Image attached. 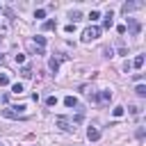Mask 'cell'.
Returning <instances> with one entry per match:
<instances>
[{
	"mask_svg": "<svg viewBox=\"0 0 146 146\" xmlns=\"http://www.w3.org/2000/svg\"><path fill=\"white\" fill-rule=\"evenodd\" d=\"M0 59H2V55H0Z\"/></svg>",
	"mask_w": 146,
	"mask_h": 146,
	"instance_id": "obj_26",
	"label": "cell"
},
{
	"mask_svg": "<svg viewBox=\"0 0 146 146\" xmlns=\"http://www.w3.org/2000/svg\"><path fill=\"white\" fill-rule=\"evenodd\" d=\"M64 105H66V107H75V105H78L75 96H66V98H64Z\"/></svg>",
	"mask_w": 146,
	"mask_h": 146,
	"instance_id": "obj_9",
	"label": "cell"
},
{
	"mask_svg": "<svg viewBox=\"0 0 146 146\" xmlns=\"http://www.w3.org/2000/svg\"><path fill=\"white\" fill-rule=\"evenodd\" d=\"M55 103H57V98H55V96H50V98H48V100H46V105H50V107H52V105H55Z\"/></svg>",
	"mask_w": 146,
	"mask_h": 146,
	"instance_id": "obj_24",
	"label": "cell"
},
{
	"mask_svg": "<svg viewBox=\"0 0 146 146\" xmlns=\"http://www.w3.org/2000/svg\"><path fill=\"white\" fill-rule=\"evenodd\" d=\"M23 62H25V55L18 52V55H16V64H23Z\"/></svg>",
	"mask_w": 146,
	"mask_h": 146,
	"instance_id": "obj_23",
	"label": "cell"
},
{
	"mask_svg": "<svg viewBox=\"0 0 146 146\" xmlns=\"http://www.w3.org/2000/svg\"><path fill=\"white\" fill-rule=\"evenodd\" d=\"M43 16H46L43 9H36V11H34V18H43Z\"/></svg>",
	"mask_w": 146,
	"mask_h": 146,
	"instance_id": "obj_22",
	"label": "cell"
},
{
	"mask_svg": "<svg viewBox=\"0 0 146 146\" xmlns=\"http://www.w3.org/2000/svg\"><path fill=\"white\" fill-rule=\"evenodd\" d=\"M48 68H50L52 73H57V68H59V59H57V57H52V59L48 62Z\"/></svg>",
	"mask_w": 146,
	"mask_h": 146,
	"instance_id": "obj_8",
	"label": "cell"
},
{
	"mask_svg": "<svg viewBox=\"0 0 146 146\" xmlns=\"http://www.w3.org/2000/svg\"><path fill=\"white\" fill-rule=\"evenodd\" d=\"M87 139H89V141H98V139H100V130L89 128V130H87Z\"/></svg>",
	"mask_w": 146,
	"mask_h": 146,
	"instance_id": "obj_6",
	"label": "cell"
},
{
	"mask_svg": "<svg viewBox=\"0 0 146 146\" xmlns=\"http://www.w3.org/2000/svg\"><path fill=\"white\" fill-rule=\"evenodd\" d=\"M103 55L105 57H112V48H103Z\"/></svg>",
	"mask_w": 146,
	"mask_h": 146,
	"instance_id": "obj_25",
	"label": "cell"
},
{
	"mask_svg": "<svg viewBox=\"0 0 146 146\" xmlns=\"http://www.w3.org/2000/svg\"><path fill=\"white\" fill-rule=\"evenodd\" d=\"M23 89H25V87H23V82H16V84H11V91H14V94H23Z\"/></svg>",
	"mask_w": 146,
	"mask_h": 146,
	"instance_id": "obj_14",
	"label": "cell"
},
{
	"mask_svg": "<svg viewBox=\"0 0 146 146\" xmlns=\"http://www.w3.org/2000/svg\"><path fill=\"white\" fill-rule=\"evenodd\" d=\"M112 116H116V119H119V116H123V107H121V105H116V107L112 110Z\"/></svg>",
	"mask_w": 146,
	"mask_h": 146,
	"instance_id": "obj_17",
	"label": "cell"
},
{
	"mask_svg": "<svg viewBox=\"0 0 146 146\" xmlns=\"http://www.w3.org/2000/svg\"><path fill=\"white\" fill-rule=\"evenodd\" d=\"M89 18H91V21H98V18H100V11H96V9H94V11L89 14Z\"/></svg>",
	"mask_w": 146,
	"mask_h": 146,
	"instance_id": "obj_21",
	"label": "cell"
},
{
	"mask_svg": "<svg viewBox=\"0 0 146 146\" xmlns=\"http://www.w3.org/2000/svg\"><path fill=\"white\" fill-rule=\"evenodd\" d=\"M68 18H71V21H80V18H82V14H80V11H71V14H68Z\"/></svg>",
	"mask_w": 146,
	"mask_h": 146,
	"instance_id": "obj_18",
	"label": "cell"
},
{
	"mask_svg": "<svg viewBox=\"0 0 146 146\" xmlns=\"http://www.w3.org/2000/svg\"><path fill=\"white\" fill-rule=\"evenodd\" d=\"M34 46H39V48H43V46H46V36H41V34H36V36H34Z\"/></svg>",
	"mask_w": 146,
	"mask_h": 146,
	"instance_id": "obj_12",
	"label": "cell"
},
{
	"mask_svg": "<svg viewBox=\"0 0 146 146\" xmlns=\"http://www.w3.org/2000/svg\"><path fill=\"white\" fill-rule=\"evenodd\" d=\"M139 112H141V107H139V105H130V114H135V116H137Z\"/></svg>",
	"mask_w": 146,
	"mask_h": 146,
	"instance_id": "obj_19",
	"label": "cell"
},
{
	"mask_svg": "<svg viewBox=\"0 0 146 146\" xmlns=\"http://www.w3.org/2000/svg\"><path fill=\"white\" fill-rule=\"evenodd\" d=\"M112 25H114V21H112V11H110V14L105 16V21H103V27H107V30H110Z\"/></svg>",
	"mask_w": 146,
	"mask_h": 146,
	"instance_id": "obj_10",
	"label": "cell"
},
{
	"mask_svg": "<svg viewBox=\"0 0 146 146\" xmlns=\"http://www.w3.org/2000/svg\"><path fill=\"white\" fill-rule=\"evenodd\" d=\"M55 25H57L55 21H46V23L41 25V30H43V32H48V30H55Z\"/></svg>",
	"mask_w": 146,
	"mask_h": 146,
	"instance_id": "obj_11",
	"label": "cell"
},
{
	"mask_svg": "<svg viewBox=\"0 0 146 146\" xmlns=\"http://www.w3.org/2000/svg\"><path fill=\"white\" fill-rule=\"evenodd\" d=\"M130 66H135V68H141V66H144V55H137V57L132 59V64H130Z\"/></svg>",
	"mask_w": 146,
	"mask_h": 146,
	"instance_id": "obj_7",
	"label": "cell"
},
{
	"mask_svg": "<svg viewBox=\"0 0 146 146\" xmlns=\"http://www.w3.org/2000/svg\"><path fill=\"white\" fill-rule=\"evenodd\" d=\"M135 94H137L139 98H144V96H146V87H144V84H137V89H135Z\"/></svg>",
	"mask_w": 146,
	"mask_h": 146,
	"instance_id": "obj_15",
	"label": "cell"
},
{
	"mask_svg": "<svg viewBox=\"0 0 146 146\" xmlns=\"http://www.w3.org/2000/svg\"><path fill=\"white\" fill-rule=\"evenodd\" d=\"M55 123H57V128H62V130H75V128L68 123V119H66V116H57V119H55Z\"/></svg>",
	"mask_w": 146,
	"mask_h": 146,
	"instance_id": "obj_3",
	"label": "cell"
},
{
	"mask_svg": "<svg viewBox=\"0 0 146 146\" xmlns=\"http://www.w3.org/2000/svg\"><path fill=\"white\" fill-rule=\"evenodd\" d=\"M116 46H119V55H128V48L123 46V41H121V39L116 41Z\"/></svg>",
	"mask_w": 146,
	"mask_h": 146,
	"instance_id": "obj_16",
	"label": "cell"
},
{
	"mask_svg": "<svg viewBox=\"0 0 146 146\" xmlns=\"http://www.w3.org/2000/svg\"><path fill=\"white\" fill-rule=\"evenodd\" d=\"M0 114H2L5 119H18V116H21V114H18V112H16L14 107H7V110H0Z\"/></svg>",
	"mask_w": 146,
	"mask_h": 146,
	"instance_id": "obj_5",
	"label": "cell"
},
{
	"mask_svg": "<svg viewBox=\"0 0 146 146\" xmlns=\"http://www.w3.org/2000/svg\"><path fill=\"white\" fill-rule=\"evenodd\" d=\"M5 84H9V75L2 73V75H0V87H5Z\"/></svg>",
	"mask_w": 146,
	"mask_h": 146,
	"instance_id": "obj_20",
	"label": "cell"
},
{
	"mask_svg": "<svg viewBox=\"0 0 146 146\" xmlns=\"http://www.w3.org/2000/svg\"><path fill=\"white\" fill-rule=\"evenodd\" d=\"M128 27H130V34H135V36L141 32V25H139L135 18H128Z\"/></svg>",
	"mask_w": 146,
	"mask_h": 146,
	"instance_id": "obj_4",
	"label": "cell"
},
{
	"mask_svg": "<svg viewBox=\"0 0 146 146\" xmlns=\"http://www.w3.org/2000/svg\"><path fill=\"white\" fill-rule=\"evenodd\" d=\"M98 36H100V27H96V25H91V27H87L82 32V41H94Z\"/></svg>",
	"mask_w": 146,
	"mask_h": 146,
	"instance_id": "obj_1",
	"label": "cell"
},
{
	"mask_svg": "<svg viewBox=\"0 0 146 146\" xmlns=\"http://www.w3.org/2000/svg\"><path fill=\"white\" fill-rule=\"evenodd\" d=\"M21 75L23 78H32V66H23L21 68Z\"/></svg>",
	"mask_w": 146,
	"mask_h": 146,
	"instance_id": "obj_13",
	"label": "cell"
},
{
	"mask_svg": "<svg viewBox=\"0 0 146 146\" xmlns=\"http://www.w3.org/2000/svg\"><path fill=\"white\" fill-rule=\"evenodd\" d=\"M139 7H144V2H125V5L121 7V11H123V14L128 16L130 11H135V9H139Z\"/></svg>",
	"mask_w": 146,
	"mask_h": 146,
	"instance_id": "obj_2",
	"label": "cell"
}]
</instances>
